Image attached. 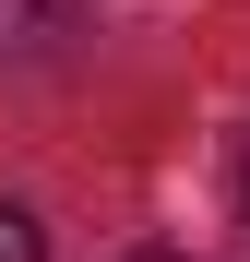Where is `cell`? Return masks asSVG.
Returning a JSON list of instances; mask_svg holds the SVG:
<instances>
[{
  "label": "cell",
  "mask_w": 250,
  "mask_h": 262,
  "mask_svg": "<svg viewBox=\"0 0 250 262\" xmlns=\"http://www.w3.org/2000/svg\"><path fill=\"white\" fill-rule=\"evenodd\" d=\"M72 36V0H0V48H48Z\"/></svg>",
  "instance_id": "cell-1"
},
{
  "label": "cell",
  "mask_w": 250,
  "mask_h": 262,
  "mask_svg": "<svg viewBox=\"0 0 250 262\" xmlns=\"http://www.w3.org/2000/svg\"><path fill=\"white\" fill-rule=\"evenodd\" d=\"M0 262H48V250H36V227H24L12 203H0Z\"/></svg>",
  "instance_id": "cell-2"
},
{
  "label": "cell",
  "mask_w": 250,
  "mask_h": 262,
  "mask_svg": "<svg viewBox=\"0 0 250 262\" xmlns=\"http://www.w3.org/2000/svg\"><path fill=\"white\" fill-rule=\"evenodd\" d=\"M238 214H250V143H238Z\"/></svg>",
  "instance_id": "cell-3"
}]
</instances>
